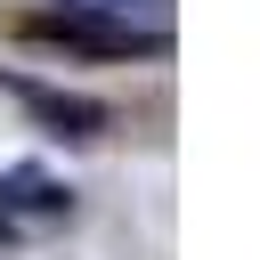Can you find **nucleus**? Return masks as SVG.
<instances>
[{
    "label": "nucleus",
    "instance_id": "f257e3e1",
    "mask_svg": "<svg viewBox=\"0 0 260 260\" xmlns=\"http://www.w3.org/2000/svg\"><path fill=\"white\" fill-rule=\"evenodd\" d=\"M16 32L41 41V49H65V57H98V65L162 57V49H171V24H138V16H106V8H73V0L16 16Z\"/></svg>",
    "mask_w": 260,
    "mask_h": 260
},
{
    "label": "nucleus",
    "instance_id": "f03ea898",
    "mask_svg": "<svg viewBox=\"0 0 260 260\" xmlns=\"http://www.w3.org/2000/svg\"><path fill=\"white\" fill-rule=\"evenodd\" d=\"M0 89H8V98L41 122V130H57V138H106V122H114L98 98L57 89V81H32V73H8V65H0Z\"/></svg>",
    "mask_w": 260,
    "mask_h": 260
},
{
    "label": "nucleus",
    "instance_id": "7ed1b4c3",
    "mask_svg": "<svg viewBox=\"0 0 260 260\" xmlns=\"http://www.w3.org/2000/svg\"><path fill=\"white\" fill-rule=\"evenodd\" d=\"M8 211L65 219V211H73V187H65V179H49L41 162H8V171H0V219H8Z\"/></svg>",
    "mask_w": 260,
    "mask_h": 260
}]
</instances>
